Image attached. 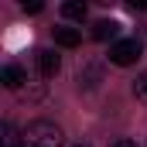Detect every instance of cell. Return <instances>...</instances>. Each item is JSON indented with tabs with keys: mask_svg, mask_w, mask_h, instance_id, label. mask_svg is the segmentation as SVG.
<instances>
[{
	"mask_svg": "<svg viewBox=\"0 0 147 147\" xmlns=\"http://www.w3.org/2000/svg\"><path fill=\"white\" fill-rule=\"evenodd\" d=\"M0 147H24V130H17L10 120L0 123Z\"/></svg>",
	"mask_w": 147,
	"mask_h": 147,
	"instance_id": "obj_4",
	"label": "cell"
},
{
	"mask_svg": "<svg viewBox=\"0 0 147 147\" xmlns=\"http://www.w3.org/2000/svg\"><path fill=\"white\" fill-rule=\"evenodd\" d=\"M130 7L134 10H147V0H130Z\"/></svg>",
	"mask_w": 147,
	"mask_h": 147,
	"instance_id": "obj_11",
	"label": "cell"
},
{
	"mask_svg": "<svg viewBox=\"0 0 147 147\" xmlns=\"http://www.w3.org/2000/svg\"><path fill=\"white\" fill-rule=\"evenodd\" d=\"M140 55H144V45H140L137 38H120V41H113V45H110V62H113V65H120V69L134 65Z\"/></svg>",
	"mask_w": 147,
	"mask_h": 147,
	"instance_id": "obj_2",
	"label": "cell"
},
{
	"mask_svg": "<svg viewBox=\"0 0 147 147\" xmlns=\"http://www.w3.org/2000/svg\"><path fill=\"white\" fill-rule=\"evenodd\" d=\"M41 7H45V3H41V0H24V10H28V14H38V10H41Z\"/></svg>",
	"mask_w": 147,
	"mask_h": 147,
	"instance_id": "obj_10",
	"label": "cell"
},
{
	"mask_svg": "<svg viewBox=\"0 0 147 147\" xmlns=\"http://www.w3.org/2000/svg\"><path fill=\"white\" fill-rule=\"evenodd\" d=\"M34 65H38V72L45 75V79H51V75H58V69H62V58L51 48H41V51H34Z\"/></svg>",
	"mask_w": 147,
	"mask_h": 147,
	"instance_id": "obj_3",
	"label": "cell"
},
{
	"mask_svg": "<svg viewBox=\"0 0 147 147\" xmlns=\"http://www.w3.org/2000/svg\"><path fill=\"white\" fill-rule=\"evenodd\" d=\"M113 147H137V144H134V140H116Z\"/></svg>",
	"mask_w": 147,
	"mask_h": 147,
	"instance_id": "obj_12",
	"label": "cell"
},
{
	"mask_svg": "<svg viewBox=\"0 0 147 147\" xmlns=\"http://www.w3.org/2000/svg\"><path fill=\"white\" fill-rule=\"evenodd\" d=\"M0 82H3L7 89H21V86L28 82V75H24L21 65H3V69H0Z\"/></svg>",
	"mask_w": 147,
	"mask_h": 147,
	"instance_id": "obj_5",
	"label": "cell"
},
{
	"mask_svg": "<svg viewBox=\"0 0 147 147\" xmlns=\"http://www.w3.org/2000/svg\"><path fill=\"white\" fill-rule=\"evenodd\" d=\"M134 96H137L140 103H147V72H140L134 79Z\"/></svg>",
	"mask_w": 147,
	"mask_h": 147,
	"instance_id": "obj_9",
	"label": "cell"
},
{
	"mask_svg": "<svg viewBox=\"0 0 147 147\" xmlns=\"http://www.w3.org/2000/svg\"><path fill=\"white\" fill-rule=\"evenodd\" d=\"M62 144H65V134L51 120H34L24 127V147H62Z\"/></svg>",
	"mask_w": 147,
	"mask_h": 147,
	"instance_id": "obj_1",
	"label": "cell"
},
{
	"mask_svg": "<svg viewBox=\"0 0 147 147\" xmlns=\"http://www.w3.org/2000/svg\"><path fill=\"white\" fill-rule=\"evenodd\" d=\"M55 45H62V48H79V45H82V31H79V28H55Z\"/></svg>",
	"mask_w": 147,
	"mask_h": 147,
	"instance_id": "obj_6",
	"label": "cell"
},
{
	"mask_svg": "<svg viewBox=\"0 0 147 147\" xmlns=\"http://www.w3.org/2000/svg\"><path fill=\"white\" fill-rule=\"evenodd\" d=\"M116 34H120V24L116 21H96L92 24V38L96 41H116Z\"/></svg>",
	"mask_w": 147,
	"mask_h": 147,
	"instance_id": "obj_7",
	"label": "cell"
},
{
	"mask_svg": "<svg viewBox=\"0 0 147 147\" xmlns=\"http://www.w3.org/2000/svg\"><path fill=\"white\" fill-rule=\"evenodd\" d=\"M72 147H92V144H72Z\"/></svg>",
	"mask_w": 147,
	"mask_h": 147,
	"instance_id": "obj_13",
	"label": "cell"
},
{
	"mask_svg": "<svg viewBox=\"0 0 147 147\" xmlns=\"http://www.w3.org/2000/svg\"><path fill=\"white\" fill-rule=\"evenodd\" d=\"M62 17H69V21H82V17H86V3H82V0H69V3H62Z\"/></svg>",
	"mask_w": 147,
	"mask_h": 147,
	"instance_id": "obj_8",
	"label": "cell"
}]
</instances>
